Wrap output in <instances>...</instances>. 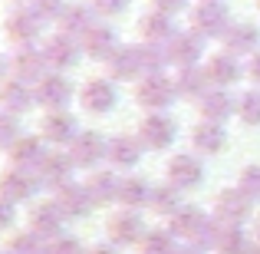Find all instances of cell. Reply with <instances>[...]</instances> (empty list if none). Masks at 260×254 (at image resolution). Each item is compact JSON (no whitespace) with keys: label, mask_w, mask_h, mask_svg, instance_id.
I'll return each mask as SVG.
<instances>
[{"label":"cell","mask_w":260,"mask_h":254,"mask_svg":"<svg viewBox=\"0 0 260 254\" xmlns=\"http://www.w3.org/2000/svg\"><path fill=\"white\" fill-rule=\"evenodd\" d=\"M132 102L142 112H168L178 102V89L172 73H148L132 86Z\"/></svg>","instance_id":"obj_1"},{"label":"cell","mask_w":260,"mask_h":254,"mask_svg":"<svg viewBox=\"0 0 260 254\" xmlns=\"http://www.w3.org/2000/svg\"><path fill=\"white\" fill-rule=\"evenodd\" d=\"M46 20L37 13V7L26 4V7H10V13L4 17V40L13 46H33V43H43L46 40Z\"/></svg>","instance_id":"obj_2"},{"label":"cell","mask_w":260,"mask_h":254,"mask_svg":"<svg viewBox=\"0 0 260 254\" xmlns=\"http://www.w3.org/2000/svg\"><path fill=\"white\" fill-rule=\"evenodd\" d=\"M231 23H234L231 20V7L224 0H194L188 10V26L194 33H201L208 43L211 40H221Z\"/></svg>","instance_id":"obj_3"},{"label":"cell","mask_w":260,"mask_h":254,"mask_svg":"<svg viewBox=\"0 0 260 254\" xmlns=\"http://www.w3.org/2000/svg\"><path fill=\"white\" fill-rule=\"evenodd\" d=\"M76 106L86 116H92V119H102V116H109L119 106V83L109 79L106 73L102 76H89L76 93Z\"/></svg>","instance_id":"obj_4"},{"label":"cell","mask_w":260,"mask_h":254,"mask_svg":"<svg viewBox=\"0 0 260 254\" xmlns=\"http://www.w3.org/2000/svg\"><path fill=\"white\" fill-rule=\"evenodd\" d=\"M135 132L148 152H168V149H175L181 129H178V119L172 112H142Z\"/></svg>","instance_id":"obj_5"},{"label":"cell","mask_w":260,"mask_h":254,"mask_svg":"<svg viewBox=\"0 0 260 254\" xmlns=\"http://www.w3.org/2000/svg\"><path fill=\"white\" fill-rule=\"evenodd\" d=\"M204 73H208V83L217 86V89H234L241 79H247V63L241 57L228 50H214L204 57Z\"/></svg>","instance_id":"obj_6"},{"label":"cell","mask_w":260,"mask_h":254,"mask_svg":"<svg viewBox=\"0 0 260 254\" xmlns=\"http://www.w3.org/2000/svg\"><path fill=\"white\" fill-rule=\"evenodd\" d=\"M40 50H43L46 66H50L53 73H70L73 66L83 60V43H79L76 37H70V33H63V30L46 33V40L40 43Z\"/></svg>","instance_id":"obj_7"},{"label":"cell","mask_w":260,"mask_h":254,"mask_svg":"<svg viewBox=\"0 0 260 254\" xmlns=\"http://www.w3.org/2000/svg\"><path fill=\"white\" fill-rule=\"evenodd\" d=\"M165 53H168L172 70H181V66H201L204 57H208V40L188 26V30H178L175 37L168 40Z\"/></svg>","instance_id":"obj_8"},{"label":"cell","mask_w":260,"mask_h":254,"mask_svg":"<svg viewBox=\"0 0 260 254\" xmlns=\"http://www.w3.org/2000/svg\"><path fill=\"white\" fill-rule=\"evenodd\" d=\"M79 132H83V129H79V119L70 109H50V112L40 116V135L46 139L50 149H70Z\"/></svg>","instance_id":"obj_9"},{"label":"cell","mask_w":260,"mask_h":254,"mask_svg":"<svg viewBox=\"0 0 260 254\" xmlns=\"http://www.w3.org/2000/svg\"><path fill=\"white\" fill-rule=\"evenodd\" d=\"M76 93L79 89L73 86V79L66 76V73H53V70L33 86L37 106L43 109V112H50V109H70V102L76 99Z\"/></svg>","instance_id":"obj_10"},{"label":"cell","mask_w":260,"mask_h":254,"mask_svg":"<svg viewBox=\"0 0 260 254\" xmlns=\"http://www.w3.org/2000/svg\"><path fill=\"white\" fill-rule=\"evenodd\" d=\"M106 76L115 83H139L145 76V57H142V43H122L119 50L109 57Z\"/></svg>","instance_id":"obj_11"},{"label":"cell","mask_w":260,"mask_h":254,"mask_svg":"<svg viewBox=\"0 0 260 254\" xmlns=\"http://www.w3.org/2000/svg\"><path fill=\"white\" fill-rule=\"evenodd\" d=\"M70 155L76 162V168H86V172H95L109 162V139L95 129H83L76 135V142L70 146Z\"/></svg>","instance_id":"obj_12"},{"label":"cell","mask_w":260,"mask_h":254,"mask_svg":"<svg viewBox=\"0 0 260 254\" xmlns=\"http://www.w3.org/2000/svg\"><path fill=\"white\" fill-rule=\"evenodd\" d=\"M46 73H50V66H46V57H43V50H40V43L13 46L10 50V76L13 79H20V83H26V86H37Z\"/></svg>","instance_id":"obj_13"},{"label":"cell","mask_w":260,"mask_h":254,"mask_svg":"<svg viewBox=\"0 0 260 254\" xmlns=\"http://www.w3.org/2000/svg\"><path fill=\"white\" fill-rule=\"evenodd\" d=\"M165 175H168V185H175L178 191L198 188V185L204 182L201 155H198V152H172L168 162H165Z\"/></svg>","instance_id":"obj_14"},{"label":"cell","mask_w":260,"mask_h":254,"mask_svg":"<svg viewBox=\"0 0 260 254\" xmlns=\"http://www.w3.org/2000/svg\"><path fill=\"white\" fill-rule=\"evenodd\" d=\"M194 112H198V119L221 122V126H224V122L237 119V93H234V89H217V86H211L208 93L194 102Z\"/></svg>","instance_id":"obj_15"},{"label":"cell","mask_w":260,"mask_h":254,"mask_svg":"<svg viewBox=\"0 0 260 254\" xmlns=\"http://www.w3.org/2000/svg\"><path fill=\"white\" fill-rule=\"evenodd\" d=\"M148 149L142 146L139 132H115L109 135V165L115 172H132L135 165L142 162Z\"/></svg>","instance_id":"obj_16"},{"label":"cell","mask_w":260,"mask_h":254,"mask_svg":"<svg viewBox=\"0 0 260 254\" xmlns=\"http://www.w3.org/2000/svg\"><path fill=\"white\" fill-rule=\"evenodd\" d=\"M175 33H178L175 17H168V13H161V10H152V7H148L139 17V23H135V37L145 46H165Z\"/></svg>","instance_id":"obj_17"},{"label":"cell","mask_w":260,"mask_h":254,"mask_svg":"<svg viewBox=\"0 0 260 254\" xmlns=\"http://www.w3.org/2000/svg\"><path fill=\"white\" fill-rule=\"evenodd\" d=\"M79 43H83V57H86V60L106 66L109 57H112V53L122 46V37L115 33V26H109L106 20H99V23H95L83 40H79Z\"/></svg>","instance_id":"obj_18"},{"label":"cell","mask_w":260,"mask_h":254,"mask_svg":"<svg viewBox=\"0 0 260 254\" xmlns=\"http://www.w3.org/2000/svg\"><path fill=\"white\" fill-rule=\"evenodd\" d=\"M43 185L37 168H20V165H10L0 175V195L7 202H23V198H33Z\"/></svg>","instance_id":"obj_19"},{"label":"cell","mask_w":260,"mask_h":254,"mask_svg":"<svg viewBox=\"0 0 260 254\" xmlns=\"http://www.w3.org/2000/svg\"><path fill=\"white\" fill-rule=\"evenodd\" d=\"M221 50L234 53V57H241V60L254 57L260 50V26L254 20H234V23L228 26V33L221 37Z\"/></svg>","instance_id":"obj_20"},{"label":"cell","mask_w":260,"mask_h":254,"mask_svg":"<svg viewBox=\"0 0 260 254\" xmlns=\"http://www.w3.org/2000/svg\"><path fill=\"white\" fill-rule=\"evenodd\" d=\"M188 142H191V152H198V155H221L228 149V126L198 119L188 132Z\"/></svg>","instance_id":"obj_21"},{"label":"cell","mask_w":260,"mask_h":254,"mask_svg":"<svg viewBox=\"0 0 260 254\" xmlns=\"http://www.w3.org/2000/svg\"><path fill=\"white\" fill-rule=\"evenodd\" d=\"M95 23H99V13L92 10V4H89V0H70L56 26H59L63 33H70V37L83 40V37H86L89 30H92Z\"/></svg>","instance_id":"obj_22"},{"label":"cell","mask_w":260,"mask_h":254,"mask_svg":"<svg viewBox=\"0 0 260 254\" xmlns=\"http://www.w3.org/2000/svg\"><path fill=\"white\" fill-rule=\"evenodd\" d=\"M50 155V146H46L43 135H20L17 142L10 146V152H7V159H10V165H20V168H40V162Z\"/></svg>","instance_id":"obj_23"},{"label":"cell","mask_w":260,"mask_h":254,"mask_svg":"<svg viewBox=\"0 0 260 254\" xmlns=\"http://www.w3.org/2000/svg\"><path fill=\"white\" fill-rule=\"evenodd\" d=\"M40 178H43V185H56V188H66V185H73V172H76V162H73L70 152H59V149H50V155H46L43 162H40Z\"/></svg>","instance_id":"obj_24"},{"label":"cell","mask_w":260,"mask_h":254,"mask_svg":"<svg viewBox=\"0 0 260 254\" xmlns=\"http://www.w3.org/2000/svg\"><path fill=\"white\" fill-rule=\"evenodd\" d=\"M37 106V96H33V86L20 83V79H7V83H0V109L10 116H17V119H23L30 109Z\"/></svg>","instance_id":"obj_25"},{"label":"cell","mask_w":260,"mask_h":254,"mask_svg":"<svg viewBox=\"0 0 260 254\" xmlns=\"http://www.w3.org/2000/svg\"><path fill=\"white\" fill-rule=\"evenodd\" d=\"M172 76H175L178 99L191 102V106H194V102H198V99H201V96L211 89V83H208V73H204V66H181V70H175V73H172Z\"/></svg>","instance_id":"obj_26"},{"label":"cell","mask_w":260,"mask_h":254,"mask_svg":"<svg viewBox=\"0 0 260 254\" xmlns=\"http://www.w3.org/2000/svg\"><path fill=\"white\" fill-rule=\"evenodd\" d=\"M250 205L254 202H250L241 188H224L221 195H217L214 208H217V218H221L224 224H241L244 218L250 215Z\"/></svg>","instance_id":"obj_27"},{"label":"cell","mask_w":260,"mask_h":254,"mask_svg":"<svg viewBox=\"0 0 260 254\" xmlns=\"http://www.w3.org/2000/svg\"><path fill=\"white\" fill-rule=\"evenodd\" d=\"M89 195H92L95 205L109 202V198H119V188H122V178L115 175V168H95L89 175Z\"/></svg>","instance_id":"obj_28"},{"label":"cell","mask_w":260,"mask_h":254,"mask_svg":"<svg viewBox=\"0 0 260 254\" xmlns=\"http://www.w3.org/2000/svg\"><path fill=\"white\" fill-rule=\"evenodd\" d=\"M237 122L260 129V86H247L237 93Z\"/></svg>","instance_id":"obj_29"},{"label":"cell","mask_w":260,"mask_h":254,"mask_svg":"<svg viewBox=\"0 0 260 254\" xmlns=\"http://www.w3.org/2000/svg\"><path fill=\"white\" fill-rule=\"evenodd\" d=\"M119 202L128 205V208H135V205H145L152 202V188H148V182H142V178H122V188H119Z\"/></svg>","instance_id":"obj_30"},{"label":"cell","mask_w":260,"mask_h":254,"mask_svg":"<svg viewBox=\"0 0 260 254\" xmlns=\"http://www.w3.org/2000/svg\"><path fill=\"white\" fill-rule=\"evenodd\" d=\"M109 231L115 235V241H135V238L142 235V221L132 215V211H122V215H115L112 221H109Z\"/></svg>","instance_id":"obj_31"},{"label":"cell","mask_w":260,"mask_h":254,"mask_svg":"<svg viewBox=\"0 0 260 254\" xmlns=\"http://www.w3.org/2000/svg\"><path fill=\"white\" fill-rule=\"evenodd\" d=\"M20 135H23L20 132V119L0 109V152H10V146L20 139Z\"/></svg>","instance_id":"obj_32"},{"label":"cell","mask_w":260,"mask_h":254,"mask_svg":"<svg viewBox=\"0 0 260 254\" xmlns=\"http://www.w3.org/2000/svg\"><path fill=\"white\" fill-rule=\"evenodd\" d=\"M237 188H241L250 202H260V165H244L241 175H237Z\"/></svg>","instance_id":"obj_33"},{"label":"cell","mask_w":260,"mask_h":254,"mask_svg":"<svg viewBox=\"0 0 260 254\" xmlns=\"http://www.w3.org/2000/svg\"><path fill=\"white\" fill-rule=\"evenodd\" d=\"M89 4L99 13V20H112V17H125L132 0H89Z\"/></svg>","instance_id":"obj_34"},{"label":"cell","mask_w":260,"mask_h":254,"mask_svg":"<svg viewBox=\"0 0 260 254\" xmlns=\"http://www.w3.org/2000/svg\"><path fill=\"white\" fill-rule=\"evenodd\" d=\"M66 4H70V0H33L37 13L46 20V23H59V17H63Z\"/></svg>","instance_id":"obj_35"},{"label":"cell","mask_w":260,"mask_h":254,"mask_svg":"<svg viewBox=\"0 0 260 254\" xmlns=\"http://www.w3.org/2000/svg\"><path fill=\"white\" fill-rule=\"evenodd\" d=\"M175 198H178V188H175V185L155 188V191H152V208H158V211H172V208H178Z\"/></svg>","instance_id":"obj_36"},{"label":"cell","mask_w":260,"mask_h":254,"mask_svg":"<svg viewBox=\"0 0 260 254\" xmlns=\"http://www.w3.org/2000/svg\"><path fill=\"white\" fill-rule=\"evenodd\" d=\"M148 4H152V10H161V13H168V17H181V13L191 10L194 0H148Z\"/></svg>","instance_id":"obj_37"},{"label":"cell","mask_w":260,"mask_h":254,"mask_svg":"<svg viewBox=\"0 0 260 254\" xmlns=\"http://www.w3.org/2000/svg\"><path fill=\"white\" fill-rule=\"evenodd\" d=\"M244 63H247V79H250V86H260V50L254 53V57H247Z\"/></svg>","instance_id":"obj_38"},{"label":"cell","mask_w":260,"mask_h":254,"mask_svg":"<svg viewBox=\"0 0 260 254\" xmlns=\"http://www.w3.org/2000/svg\"><path fill=\"white\" fill-rule=\"evenodd\" d=\"M13 202H7V198H0V221L4 224H10L13 221V208H10Z\"/></svg>","instance_id":"obj_39"},{"label":"cell","mask_w":260,"mask_h":254,"mask_svg":"<svg viewBox=\"0 0 260 254\" xmlns=\"http://www.w3.org/2000/svg\"><path fill=\"white\" fill-rule=\"evenodd\" d=\"M10 79V53H0V83Z\"/></svg>","instance_id":"obj_40"},{"label":"cell","mask_w":260,"mask_h":254,"mask_svg":"<svg viewBox=\"0 0 260 254\" xmlns=\"http://www.w3.org/2000/svg\"><path fill=\"white\" fill-rule=\"evenodd\" d=\"M13 7H26V4H33V0H10Z\"/></svg>","instance_id":"obj_41"},{"label":"cell","mask_w":260,"mask_h":254,"mask_svg":"<svg viewBox=\"0 0 260 254\" xmlns=\"http://www.w3.org/2000/svg\"><path fill=\"white\" fill-rule=\"evenodd\" d=\"M257 13H260V0H257Z\"/></svg>","instance_id":"obj_42"},{"label":"cell","mask_w":260,"mask_h":254,"mask_svg":"<svg viewBox=\"0 0 260 254\" xmlns=\"http://www.w3.org/2000/svg\"><path fill=\"white\" fill-rule=\"evenodd\" d=\"M257 224H260V221H257Z\"/></svg>","instance_id":"obj_43"}]
</instances>
